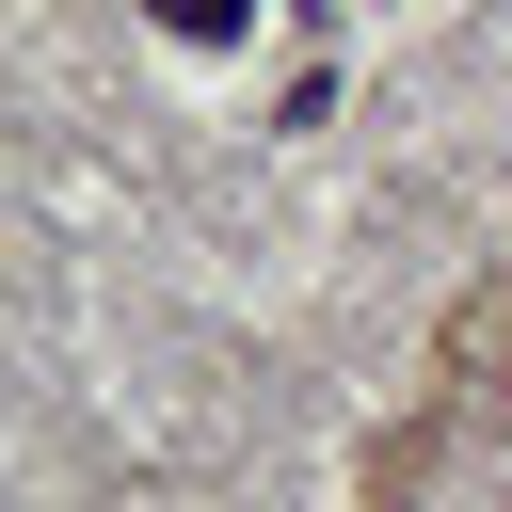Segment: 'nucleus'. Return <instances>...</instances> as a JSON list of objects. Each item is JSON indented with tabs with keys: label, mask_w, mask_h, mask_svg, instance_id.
<instances>
[{
	"label": "nucleus",
	"mask_w": 512,
	"mask_h": 512,
	"mask_svg": "<svg viewBox=\"0 0 512 512\" xmlns=\"http://www.w3.org/2000/svg\"><path fill=\"white\" fill-rule=\"evenodd\" d=\"M144 16H160V32H192V48H224V32L256 16V0H144Z\"/></svg>",
	"instance_id": "f257e3e1"
}]
</instances>
